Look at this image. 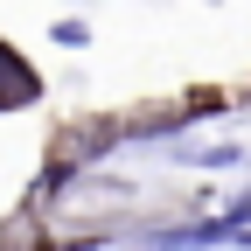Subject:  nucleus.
Segmentation results:
<instances>
[{
  "label": "nucleus",
  "mask_w": 251,
  "mask_h": 251,
  "mask_svg": "<svg viewBox=\"0 0 251 251\" xmlns=\"http://www.w3.org/2000/svg\"><path fill=\"white\" fill-rule=\"evenodd\" d=\"M153 244H230L251 237V196H230L224 216H196V224H168V230H147Z\"/></svg>",
  "instance_id": "f257e3e1"
},
{
  "label": "nucleus",
  "mask_w": 251,
  "mask_h": 251,
  "mask_svg": "<svg viewBox=\"0 0 251 251\" xmlns=\"http://www.w3.org/2000/svg\"><path fill=\"white\" fill-rule=\"evenodd\" d=\"M28 98H35V70L0 42V105H28Z\"/></svg>",
  "instance_id": "f03ea898"
},
{
  "label": "nucleus",
  "mask_w": 251,
  "mask_h": 251,
  "mask_svg": "<svg viewBox=\"0 0 251 251\" xmlns=\"http://www.w3.org/2000/svg\"><path fill=\"white\" fill-rule=\"evenodd\" d=\"M181 161H196V168H237V161H244V147H196V153L181 147Z\"/></svg>",
  "instance_id": "7ed1b4c3"
},
{
  "label": "nucleus",
  "mask_w": 251,
  "mask_h": 251,
  "mask_svg": "<svg viewBox=\"0 0 251 251\" xmlns=\"http://www.w3.org/2000/svg\"><path fill=\"white\" fill-rule=\"evenodd\" d=\"M49 42H63V49H84V42H91V28H84V21H56V28H49Z\"/></svg>",
  "instance_id": "20e7f679"
}]
</instances>
